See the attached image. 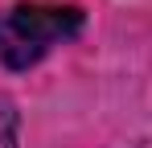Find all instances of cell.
Masks as SVG:
<instances>
[{"mask_svg":"<svg viewBox=\"0 0 152 148\" xmlns=\"http://www.w3.org/2000/svg\"><path fill=\"white\" fill-rule=\"evenodd\" d=\"M82 33L78 4H12L0 12V62L8 70L37 66L53 45Z\"/></svg>","mask_w":152,"mask_h":148,"instance_id":"1","label":"cell"},{"mask_svg":"<svg viewBox=\"0 0 152 148\" xmlns=\"http://www.w3.org/2000/svg\"><path fill=\"white\" fill-rule=\"evenodd\" d=\"M0 148H17V107L0 95Z\"/></svg>","mask_w":152,"mask_h":148,"instance_id":"2","label":"cell"}]
</instances>
